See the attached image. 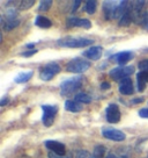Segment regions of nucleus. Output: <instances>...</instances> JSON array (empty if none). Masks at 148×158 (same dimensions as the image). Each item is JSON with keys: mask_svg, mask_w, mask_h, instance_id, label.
<instances>
[{"mask_svg": "<svg viewBox=\"0 0 148 158\" xmlns=\"http://www.w3.org/2000/svg\"><path fill=\"white\" fill-rule=\"evenodd\" d=\"M82 81H84V79L80 76L66 79L60 84V94L63 97H68L71 94H73L75 91H78L82 86Z\"/></svg>", "mask_w": 148, "mask_h": 158, "instance_id": "f257e3e1", "label": "nucleus"}, {"mask_svg": "<svg viewBox=\"0 0 148 158\" xmlns=\"http://www.w3.org/2000/svg\"><path fill=\"white\" fill-rule=\"evenodd\" d=\"M92 43H94L93 40L84 39V37H64L57 42V44L59 47H64V48H84Z\"/></svg>", "mask_w": 148, "mask_h": 158, "instance_id": "f03ea898", "label": "nucleus"}, {"mask_svg": "<svg viewBox=\"0 0 148 158\" xmlns=\"http://www.w3.org/2000/svg\"><path fill=\"white\" fill-rule=\"evenodd\" d=\"M89 68H90V63L87 62L86 59L74 58L67 64L66 70L68 72H73V73H82L84 71H87Z\"/></svg>", "mask_w": 148, "mask_h": 158, "instance_id": "7ed1b4c3", "label": "nucleus"}, {"mask_svg": "<svg viewBox=\"0 0 148 158\" xmlns=\"http://www.w3.org/2000/svg\"><path fill=\"white\" fill-rule=\"evenodd\" d=\"M42 109H43L42 122L45 127H51L54 122L56 114L58 113V107L57 106H51V105H43Z\"/></svg>", "mask_w": 148, "mask_h": 158, "instance_id": "20e7f679", "label": "nucleus"}, {"mask_svg": "<svg viewBox=\"0 0 148 158\" xmlns=\"http://www.w3.org/2000/svg\"><path fill=\"white\" fill-rule=\"evenodd\" d=\"M134 72L133 66H117L110 71V77L116 81H122L124 79L128 78Z\"/></svg>", "mask_w": 148, "mask_h": 158, "instance_id": "39448f33", "label": "nucleus"}, {"mask_svg": "<svg viewBox=\"0 0 148 158\" xmlns=\"http://www.w3.org/2000/svg\"><path fill=\"white\" fill-rule=\"evenodd\" d=\"M60 72V66L57 63H49L48 65H45L43 69L41 70L40 78L44 81H49L53 78L56 74H58Z\"/></svg>", "mask_w": 148, "mask_h": 158, "instance_id": "423d86ee", "label": "nucleus"}, {"mask_svg": "<svg viewBox=\"0 0 148 158\" xmlns=\"http://www.w3.org/2000/svg\"><path fill=\"white\" fill-rule=\"evenodd\" d=\"M122 118L119 107L116 104H111L107 108V121L109 123H118Z\"/></svg>", "mask_w": 148, "mask_h": 158, "instance_id": "0eeeda50", "label": "nucleus"}, {"mask_svg": "<svg viewBox=\"0 0 148 158\" xmlns=\"http://www.w3.org/2000/svg\"><path fill=\"white\" fill-rule=\"evenodd\" d=\"M102 135L107 139H111V141H115V142H122L126 138V135L120 131L118 129H112V128H109V129H103L102 130Z\"/></svg>", "mask_w": 148, "mask_h": 158, "instance_id": "6e6552de", "label": "nucleus"}, {"mask_svg": "<svg viewBox=\"0 0 148 158\" xmlns=\"http://www.w3.org/2000/svg\"><path fill=\"white\" fill-rule=\"evenodd\" d=\"M44 145L46 149H49L50 152H53L56 155H59V156H64L66 153V148L63 143H60L58 141H53V139H49V141H45Z\"/></svg>", "mask_w": 148, "mask_h": 158, "instance_id": "1a4fd4ad", "label": "nucleus"}, {"mask_svg": "<svg viewBox=\"0 0 148 158\" xmlns=\"http://www.w3.org/2000/svg\"><path fill=\"white\" fill-rule=\"evenodd\" d=\"M119 5V1H104L103 2V10L105 19L110 20L115 18L116 10Z\"/></svg>", "mask_w": 148, "mask_h": 158, "instance_id": "9d476101", "label": "nucleus"}, {"mask_svg": "<svg viewBox=\"0 0 148 158\" xmlns=\"http://www.w3.org/2000/svg\"><path fill=\"white\" fill-rule=\"evenodd\" d=\"M86 58L90 59V60H97L102 57V55H103V49L101 48V47H92V48H89V49L84 50V52H82Z\"/></svg>", "mask_w": 148, "mask_h": 158, "instance_id": "9b49d317", "label": "nucleus"}, {"mask_svg": "<svg viewBox=\"0 0 148 158\" xmlns=\"http://www.w3.org/2000/svg\"><path fill=\"white\" fill-rule=\"evenodd\" d=\"M133 52L132 51H120L118 54L114 55L111 59H114L115 62H117L120 66H124L125 63H127L128 60H131V59L133 58Z\"/></svg>", "mask_w": 148, "mask_h": 158, "instance_id": "f8f14e48", "label": "nucleus"}, {"mask_svg": "<svg viewBox=\"0 0 148 158\" xmlns=\"http://www.w3.org/2000/svg\"><path fill=\"white\" fill-rule=\"evenodd\" d=\"M119 92L124 95H131L133 94L134 92V87H133V83L130 78H126L120 81L119 84Z\"/></svg>", "mask_w": 148, "mask_h": 158, "instance_id": "ddd939ff", "label": "nucleus"}, {"mask_svg": "<svg viewBox=\"0 0 148 158\" xmlns=\"http://www.w3.org/2000/svg\"><path fill=\"white\" fill-rule=\"evenodd\" d=\"M67 25L69 27H82L89 29L92 27V22L87 19H79V18H69L67 20Z\"/></svg>", "mask_w": 148, "mask_h": 158, "instance_id": "4468645a", "label": "nucleus"}, {"mask_svg": "<svg viewBox=\"0 0 148 158\" xmlns=\"http://www.w3.org/2000/svg\"><path fill=\"white\" fill-rule=\"evenodd\" d=\"M137 81H138V89L142 92L146 87V84L148 83V71H140L137 74Z\"/></svg>", "mask_w": 148, "mask_h": 158, "instance_id": "2eb2a0df", "label": "nucleus"}, {"mask_svg": "<svg viewBox=\"0 0 148 158\" xmlns=\"http://www.w3.org/2000/svg\"><path fill=\"white\" fill-rule=\"evenodd\" d=\"M65 109L68 110V112H72V113H78V112L82 110V105L78 101H75V100H66Z\"/></svg>", "mask_w": 148, "mask_h": 158, "instance_id": "dca6fc26", "label": "nucleus"}, {"mask_svg": "<svg viewBox=\"0 0 148 158\" xmlns=\"http://www.w3.org/2000/svg\"><path fill=\"white\" fill-rule=\"evenodd\" d=\"M1 25H2V28L5 31H10L14 28H16L18 26L20 25V20H10V21H5V19L1 16Z\"/></svg>", "mask_w": 148, "mask_h": 158, "instance_id": "f3484780", "label": "nucleus"}, {"mask_svg": "<svg viewBox=\"0 0 148 158\" xmlns=\"http://www.w3.org/2000/svg\"><path fill=\"white\" fill-rule=\"evenodd\" d=\"M35 25L37 26V27H40V28H50L51 26H52V22H51V20H49L48 18H45L43 15H38L36 19H35Z\"/></svg>", "mask_w": 148, "mask_h": 158, "instance_id": "a211bd4d", "label": "nucleus"}, {"mask_svg": "<svg viewBox=\"0 0 148 158\" xmlns=\"http://www.w3.org/2000/svg\"><path fill=\"white\" fill-rule=\"evenodd\" d=\"M33 71H27V72H21L19 73L16 77H15L14 81L16 84H22V83H25V81H28L31 77H33Z\"/></svg>", "mask_w": 148, "mask_h": 158, "instance_id": "6ab92c4d", "label": "nucleus"}, {"mask_svg": "<svg viewBox=\"0 0 148 158\" xmlns=\"http://www.w3.org/2000/svg\"><path fill=\"white\" fill-rule=\"evenodd\" d=\"M16 15H18V10L13 6H10L6 8L5 14L2 16L6 18V21H10V20H16Z\"/></svg>", "mask_w": 148, "mask_h": 158, "instance_id": "aec40b11", "label": "nucleus"}, {"mask_svg": "<svg viewBox=\"0 0 148 158\" xmlns=\"http://www.w3.org/2000/svg\"><path fill=\"white\" fill-rule=\"evenodd\" d=\"M75 101H78L80 104H90L92 98L86 93H78L75 95Z\"/></svg>", "mask_w": 148, "mask_h": 158, "instance_id": "412c9836", "label": "nucleus"}, {"mask_svg": "<svg viewBox=\"0 0 148 158\" xmlns=\"http://www.w3.org/2000/svg\"><path fill=\"white\" fill-rule=\"evenodd\" d=\"M104 153H105V148L103 145H96L94 148V151H93V155L92 157L93 158H103L104 157Z\"/></svg>", "mask_w": 148, "mask_h": 158, "instance_id": "4be33fe9", "label": "nucleus"}, {"mask_svg": "<svg viewBox=\"0 0 148 158\" xmlns=\"http://www.w3.org/2000/svg\"><path fill=\"white\" fill-rule=\"evenodd\" d=\"M96 6H97V2L94 1V0H89L86 2V6H84V10L88 14H94L95 10H96Z\"/></svg>", "mask_w": 148, "mask_h": 158, "instance_id": "5701e85b", "label": "nucleus"}, {"mask_svg": "<svg viewBox=\"0 0 148 158\" xmlns=\"http://www.w3.org/2000/svg\"><path fill=\"white\" fill-rule=\"evenodd\" d=\"M132 21H133L132 14H131V12L128 10L126 14L122 16V19H119V26H128Z\"/></svg>", "mask_w": 148, "mask_h": 158, "instance_id": "b1692460", "label": "nucleus"}, {"mask_svg": "<svg viewBox=\"0 0 148 158\" xmlns=\"http://www.w3.org/2000/svg\"><path fill=\"white\" fill-rule=\"evenodd\" d=\"M35 4V1L34 0H25V1H20L19 2V10H28V8H30L31 6L34 5Z\"/></svg>", "mask_w": 148, "mask_h": 158, "instance_id": "393cba45", "label": "nucleus"}, {"mask_svg": "<svg viewBox=\"0 0 148 158\" xmlns=\"http://www.w3.org/2000/svg\"><path fill=\"white\" fill-rule=\"evenodd\" d=\"M51 5H52V1H51V0H43V1L40 2L38 10H41V12H46V10H50Z\"/></svg>", "mask_w": 148, "mask_h": 158, "instance_id": "a878e982", "label": "nucleus"}, {"mask_svg": "<svg viewBox=\"0 0 148 158\" xmlns=\"http://www.w3.org/2000/svg\"><path fill=\"white\" fill-rule=\"evenodd\" d=\"M140 25L142 26L145 30H148V12H145L141 15V20H140Z\"/></svg>", "mask_w": 148, "mask_h": 158, "instance_id": "bb28decb", "label": "nucleus"}, {"mask_svg": "<svg viewBox=\"0 0 148 158\" xmlns=\"http://www.w3.org/2000/svg\"><path fill=\"white\" fill-rule=\"evenodd\" d=\"M92 155L86 150H78L75 153V158H90Z\"/></svg>", "mask_w": 148, "mask_h": 158, "instance_id": "cd10ccee", "label": "nucleus"}, {"mask_svg": "<svg viewBox=\"0 0 148 158\" xmlns=\"http://www.w3.org/2000/svg\"><path fill=\"white\" fill-rule=\"evenodd\" d=\"M139 70L141 71H148V59H145V60H141L138 65Z\"/></svg>", "mask_w": 148, "mask_h": 158, "instance_id": "c85d7f7f", "label": "nucleus"}, {"mask_svg": "<svg viewBox=\"0 0 148 158\" xmlns=\"http://www.w3.org/2000/svg\"><path fill=\"white\" fill-rule=\"evenodd\" d=\"M37 52V50L36 49H33V50H27V51H25V52H22V56L23 57H30V56H33V55H35Z\"/></svg>", "mask_w": 148, "mask_h": 158, "instance_id": "c756f323", "label": "nucleus"}, {"mask_svg": "<svg viewBox=\"0 0 148 158\" xmlns=\"http://www.w3.org/2000/svg\"><path fill=\"white\" fill-rule=\"evenodd\" d=\"M139 115L143 118H148V108H142L140 109V112H139Z\"/></svg>", "mask_w": 148, "mask_h": 158, "instance_id": "7c9ffc66", "label": "nucleus"}, {"mask_svg": "<svg viewBox=\"0 0 148 158\" xmlns=\"http://www.w3.org/2000/svg\"><path fill=\"white\" fill-rule=\"evenodd\" d=\"M48 156H49V158H68V157H66V156H59V155H56V153H53V152H49L48 153Z\"/></svg>", "mask_w": 148, "mask_h": 158, "instance_id": "2f4dec72", "label": "nucleus"}, {"mask_svg": "<svg viewBox=\"0 0 148 158\" xmlns=\"http://www.w3.org/2000/svg\"><path fill=\"white\" fill-rule=\"evenodd\" d=\"M80 4H81V1H80V0H78V1H75V2H74L73 6H72V13L78 10V7H79Z\"/></svg>", "mask_w": 148, "mask_h": 158, "instance_id": "473e14b6", "label": "nucleus"}, {"mask_svg": "<svg viewBox=\"0 0 148 158\" xmlns=\"http://www.w3.org/2000/svg\"><path fill=\"white\" fill-rule=\"evenodd\" d=\"M101 89H110V84H108V83H102V84H101Z\"/></svg>", "mask_w": 148, "mask_h": 158, "instance_id": "72a5a7b5", "label": "nucleus"}, {"mask_svg": "<svg viewBox=\"0 0 148 158\" xmlns=\"http://www.w3.org/2000/svg\"><path fill=\"white\" fill-rule=\"evenodd\" d=\"M105 158H127V157H126V156H123V157H117L115 153H109V155Z\"/></svg>", "mask_w": 148, "mask_h": 158, "instance_id": "f704fd0d", "label": "nucleus"}, {"mask_svg": "<svg viewBox=\"0 0 148 158\" xmlns=\"http://www.w3.org/2000/svg\"><path fill=\"white\" fill-rule=\"evenodd\" d=\"M142 101H143V98H135L132 102L133 104H139V102H142Z\"/></svg>", "mask_w": 148, "mask_h": 158, "instance_id": "c9c22d12", "label": "nucleus"}, {"mask_svg": "<svg viewBox=\"0 0 148 158\" xmlns=\"http://www.w3.org/2000/svg\"><path fill=\"white\" fill-rule=\"evenodd\" d=\"M7 101H8V100H7L6 98H4L2 100H1V102H0V105H1V106H5V105L7 104Z\"/></svg>", "mask_w": 148, "mask_h": 158, "instance_id": "e433bc0d", "label": "nucleus"}, {"mask_svg": "<svg viewBox=\"0 0 148 158\" xmlns=\"http://www.w3.org/2000/svg\"><path fill=\"white\" fill-rule=\"evenodd\" d=\"M27 48H28V49H31V48H34V44H33V43H30V44H27ZM33 50V49H31Z\"/></svg>", "mask_w": 148, "mask_h": 158, "instance_id": "4c0bfd02", "label": "nucleus"}]
</instances>
